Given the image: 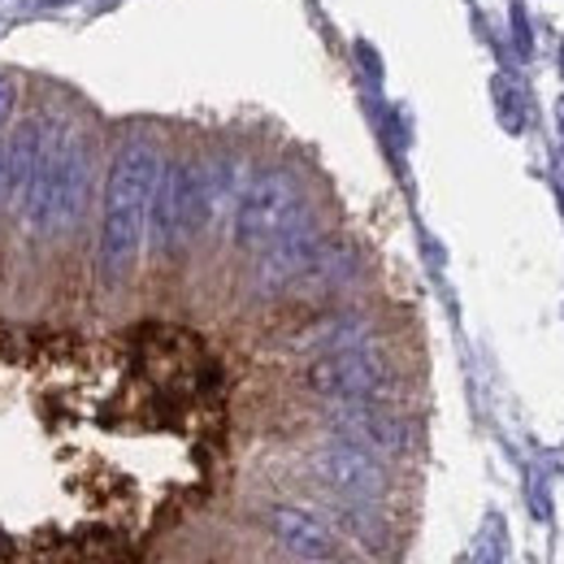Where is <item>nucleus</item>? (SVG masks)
I'll return each instance as SVG.
<instances>
[{
  "mask_svg": "<svg viewBox=\"0 0 564 564\" xmlns=\"http://www.w3.org/2000/svg\"><path fill=\"white\" fill-rule=\"evenodd\" d=\"M261 521H265V530L274 534V543H279L286 556H295V561L330 564L339 556L335 530H330L322 517H313V512H304V508H295V503H270V508L261 512Z\"/></svg>",
  "mask_w": 564,
  "mask_h": 564,
  "instance_id": "7",
  "label": "nucleus"
},
{
  "mask_svg": "<svg viewBox=\"0 0 564 564\" xmlns=\"http://www.w3.org/2000/svg\"><path fill=\"white\" fill-rule=\"evenodd\" d=\"M0 200H9V140H0Z\"/></svg>",
  "mask_w": 564,
  "mask_h": 564,
  "instance_id": "12",
  "label": "nucleus"
},
{
  "mask_svg": "<svg viewBox=\"0 0 564 564\" xmlns=\"http://www.w3.org/2000/svg\"><path fill=\"white\" fill-rule=\"evenodd\" d=\"M330 430L335 438H348L356 447H369V452H404L409 447V425L400 422L391 409H382V400H348L330 413Z\"/></svg>",
  "mask_w": 564,
  "mask_h": 564,
  "instance_id": "8",
  "label": "nucleus"
},
{
  "mask_svg": "<svg viewBox=\"0 0 564 564\" xmlns=\"http://www.w3.org/2000/svg\"><path fill=\"white\" fill-rule=\"evenodd\" d=\"M91 200V143L70 122L48 118L35 174L22 192V221L35 235H66Z\"/></svg>",
  "mask_w": 564,
  "mask_h": 564,
  "instance_id": "2",
  "label": "nucleus"
},
{
  "mask_svg": "<svg viewBox=\"0 0 564 564\" xmlns=\"http://www.w3.org/2000/svg\"><path fill=\"white\" fill-rule=\"evenodd\" d=\"M156 170H161V152L148 140L122 143L113 165H109L105 205H100V243H96V265H100L105 286L127 282L135 261H140Z\"/></svg>",
  "mask_w": 564,
  "mask_h": 564,
  "instance_id": "1",
  "label": "nucleus"
},
{
  "mask_svg": "<svg viewBox=\"0 0 564 564\" xmlns=\"http://www.w3.org/2000/svg\"><path fill=\"white\" fill-rule=\"evenodd\" d=\"M308 469L317 474L322 487H330V491L344 495V499H352V503H373V499H382L387 487H391V478H387L378 452L356 447V443H348V438H330V443H322V447L313 452Z\"/></svg>",
  "mask_w": 564,
  "mask_h": 564,
  "instance_id": "6",
  "label": "nucleus"
},
{
  "mask_svg": "<svg viewBox=\"0 0 564 564\" xmlns=\"http://www.w3.org/2000/svg\"><path fill=\"white\" fill-rule=\"evenodd\" d=\"M356 344H365V322L360 317H326V322H317V326H308V330H300L295 339H291V348L295 352H339V348H356Z\"/></svg>",
  "mask_w": 564,
  "mask_h": 564,
  "instance_id": "10",
  "label": "nucleus"
},
{
  "mask_svg": "<svg viewBox=\"0 0 564 564\" xmlns=\"http://www.w3.org/2000/svg\"><path fill=\"white\" fill-rule=\"evenodd\" d=\"M213 221L209 196H205V174L192 161H161L156 187L148 200V239L156 252L183 248L196 230Z\"/></svg>",
  "mask_w": 564,
  "mask_h": 564,
  "instance_id": "4",
  "label": "nucleus"
},
{
  "mask_svg": "<svg viewBox=\"0 0 564 564\" xmlns=\"http://www.w3.org/2000/svg\"><path fill=\"white\" fill-rule=\"evenodd\" d=\"M40 148H44V118H26L9 135V200H22V192H26L31 174H35Z\"/></svg>",
  "mask_w": 564,
  "mask_h": 564,
  "instance_id": "9",
  "label": "nucleus"
},
{
  "mask_svg": "<svg viewBox=\"0 0 564 564\" xmlns=\"http://www.w3.org/2000/svg\"><path fill=\"white\" fill-rule=\"evenodd\" d=\"M13 109H18V78L0 74V131L13 122Z\"/></svg>",
  "mask_w": 564,
  "mask_h": 564,
  "instance_id": "11",
  "label": "nucleus"
},
{
  "mask_svg": "<svg viewBox=\"0 0 564 564\" xmlns=\"http://www.w3.org/2000/svg\"><path fill=\"white\" fill-rule=\"evenodd\" d=\"M304 226H308V200H304L300 183L282 170H265L239 192L230 235H235V248L265 252Z\"/></svg>",
  "mask_w": 564,
  "mask_h": 564,
  "instance_id": "3",
  "label": "nucleus"
},
{
  "mask_svg": "<svg viewBox=\"0 0 564 564\" xmlns=\"http://www.w3.org/2000/svg\"><path fill=\"white\" fill-rule=\"evenodd\" d=\"M304 387L322 400L348 404V400H382L395 387V369L387 365V356L369 344L339 348V352L313 356V365L304 369Z\"/></svg>",
  "mask_w": 564,
  "mask_h": 564,
  "instance_id": "5",
  "label": "nucleus"
}]
</instances>
